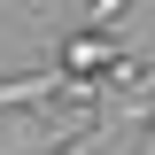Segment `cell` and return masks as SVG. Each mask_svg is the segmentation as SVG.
Returning <instances> with one entry per match:
<instances>
[{
  "mask_svg": "<svg viewBox=\"0 0 155 155\" xmlns=\"http://www.w3.org/2000/svg\"><path fill=\"white\" fill-rule=\"evenodd\" d=\"M116 62H124V39H109V23H78V31L54 47V70L62 78H109Z\"/></svg>",
  "mask_w": 155,
  "mask_h": 155,
  "instance_id": "obj_1",
  "label": "cell"
},
{
  "mask_svg": "<svg viewBox=\"0 0 155 155\" xmlns=\"http://www.w3.org/2000/svg\"><path fill=\"white\" fill-rule=\"evenodd\" d=\"M124 116H132V109H109V116H101V124H93V132H78V140H54V147H47V155H101V147H109V132H116V124H124Z\"/></svg>",
  "mask_w": 155,
  "mask_h": 155,
  "instance_id": "obj_2",
  "label": "cell"
},
{
  "mask_svg": "<svg viewBox=\"0 0 155 155\" xmlns=\"http://www.w3.org/2000/svg\"><path fill=\"white\" fill-rule=\"evenodd\" d=\"M132 155H155V116H147V140H140V147H132Z\"/></svg>",
  "mask_w": 155,
  "mask_h": 155,
  "instance_id": "obj_3",
  "label": "cell"
}]
</instances>
